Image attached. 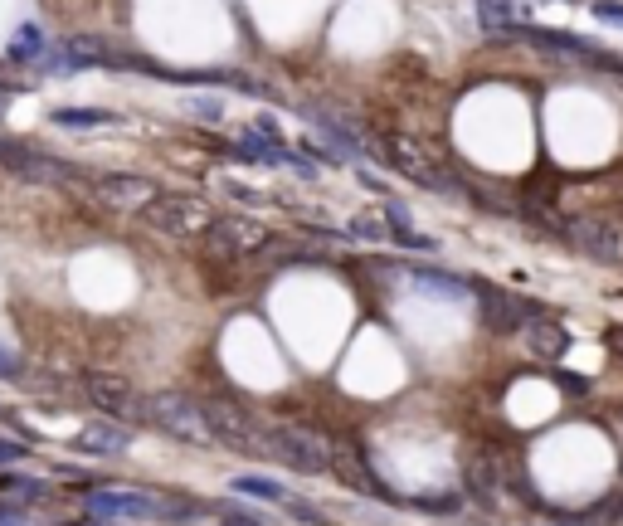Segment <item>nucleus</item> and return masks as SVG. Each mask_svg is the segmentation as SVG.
Segmentation results:
<instances>
[{"mask_svg": "<svg viewBox=\"0 0 623 526\" xmlns=\"http://www.w3.org/2000/svg\"><path fill=\"white\" fill-rule=\"evenodd\" d=\"M200 410H205V424H210L215 444L239 453H263V424L249 410H239V405H200Z\"/></svg>", "mask_w": 623, "mask_h": 526, "instance_id": "423d86ee", "label": "nucleus"}, {"mask_svg": "<svg viewBox=\"0 0 623 526\" xmlns=\"http://www.w3.org/2000/svg\"><path fill=\"white\" fill-rule=\"evenodd\" d=\"M263 453L293 473H331V449L312 434V429H297V424H263Z\"/></svg>", "mask_w": 623, "mask_h": 526, "instance_id": "f03ea898", "label": "nucleus"}, {"mask_svg": "<svg viewBox=\"0 0 623 526\" xmlns=\"http://www.w3.org/2000/svg\"><path fill=\"white\" fill-rule=\"evenodd\" d=\"M234 492H244V497H258V502H273V507H288L297 492H288L283 483H273V478H258V473H239L234 478Z\"/></svg>", "mask_w": 623, "mask_h": 526, "instance_id": "f8f14e48", "label": "nucleus"}, {"mask_svg": "<svg viewBox=\"0 0 623 526\" xmlns=\"http://www.w3.org/2000/svg\"><path fill=\"white\" fill-rule=\"evenodd\" d=\"M44 483H39V478H5V483H0V497H5V502H20V507H25V502H39V497H44Z\"/></svg>", "mask_w": 623, "mask_h": 526, "instance_id": "4468645a", "label": "nucleus"}, {"mask_svg": "<svg viewBox=\"0 0 623 526\" xmlns=\"http://www.w3.org/2000/svg\"><path fill=\"white\" fill-rule=\"evenodd\" d=\"M565 239L570 244H580L589 259H604V263H619L623 259V234L614 225H604V220H565Z\"/></svg>", "mask_w": 623, "mask_h": 526, "instance_id": "1a4fd4ad", "label": "nucleus"}, {"mask_svg": "<svg viewBox=\"0 0 623 526\" xmlns=\"http://www.w3.org/2000/svg\"><path fill=\"white\" fill-rule=\"evenodd\" d=\"M142 419H147L151 429H161L166 439H181V444H195V449H210L215 439H210V424H205V410L195 405V400H185V395H147L142 400Z\"/></svg>", "mask_w": 623, "mask_h": 526, "instance_id": "7ed1b4c3", "label": "nucleus"}, {"mask_svg": "<svg viewBox=\"0 0 623 526\" xmlns=\"http://www.w3.org/2000/svg\"><path fill=\"white\" fill-rule=\"evenodd\" d=\"M69 526H108V522H93V517H88V522H69Z\"/></svg>", "mask_w": 623, "mask_h": 526, "instance_id": "5701e85b", "label": "nucleus"}, {"mask_svg": "<svg viewBox=\"0 0 623 526\" xmlns=\"http://www.w3.org/2000/svg\"><path fill=\"white\" fill-rule=\"evenodd\" d=\"M0 526H30V522H25V512H0Z\"/></svg>", "mask_w": 623, "mask_h": 526, "instance_id": "6ab92c4d", "label": "nucleus"}, {"mask_svg": "<svg viewBox=\"0 0 623 526\" xmlns=\"http://www.w3.org/2000/svg\"><path fill=\"white\" fill-rule=\"evenodd\" d=\"M205 239L224 259H244V254H258L268 244V225H258L249 215H215V225L205 229Z\"/></svg>", "mask_w": 623, "mask_h": 526, "instance_id": "0eeeda50", "label": "nucleus"}, {"mask_svg": "<svg viewBox=\"0 0 623 526\" xmlns=\"http://www.w3.org/2000/svg\"><path fill=\"white\" fill-rule=\"evenodd\" d=\"M224 526H263V522H258V517H244V512H239V517H229Z\"/></svg>", "mask_w": 623, "mask_h": 526, "instance_id": "aec40b11", "label": "nucleus"}, {"mask_svg": "<svg viewBox=\"0 0 623 526\" xmlns=\"http://www.w3.org/2000/svg\"><path fill=\"white\" fill-rule=\"evenodd\" d=\"M531 346H536V351H550V356H560V351H565V337H560V332H531Z\"/></svg>", "mask_w": 623, "mask_h": 526, "instance_id": "dca6fc26", "label": "nucleus"}, {"mask_svg": "<svg viewBox=\"0 0 623 526\" xmlns=\"http://www.w3.org/2000/svg\"><path fill=\"white\" fill-rule=\"evenodd\" d=\"M200 507L166 497V492H147V488H98L88 492V517L93 522H161V526H181L190 522Z\"/></svg>", "mask_w": 623, "mask_h": 526, "instance_id": "f257e3e1", "label": "nucleus"}, {"mask_svg": "<svg viewBox=\"0 0 623 526\" xmlns=\"http://www.w3.org/2000/svg\"><path fill=\"white\" fill-rule=\"evenodd\" d=\"M10 376H20V356L10 346H0V380H10Z\"/></svg>", "mask_w": 623, "mask_h": 526, "instance_id": "a211bd4d", "label": "nucleus"}, {"mask_svg": "<svg viewBox=\"0 0 623 526\" xmlns=\"http://www.w3.org/2000/svg\"><path fill=\"white\" fill-rule=\"evenodd\" d=\"M142 215L166 239H195V234H205V229L215 225V210L200 195H156Z\"/></svg>", "mask_w": 623, "mask_h": 526, "instance_id": "20e7f679", "label": "nucleus"}, {"mask_svg": "<svg viewBox=\"0 0 623 526\" xmlns=\"http://www.w3.org/2000/svg\"><path fill=\"white\" fill-rule=\"evenodd\" d=\"M15 151H20V147H10V142H0V161H10Z\"/></svg>", "mask_w": 623, "mask_h": 526, "instance_id": "412c9836", "label": "nucleus"}, {"mask_svg": "<svg viewBox=\"0 0 623 526\" xmlns=\"http://www.w3.org/2000/svg\"><path fill=\"white\" fill-rule=\"evenodd\" d=\"M5 108H10V88L0 83V113H5Z\"/></svg>", "mask_w": 623, "mask_h": 526, "instance_id": "4be33fe9", "label": "nucleus"}, {"mask_svg": "<svg viewBox=\"0 0 623 526\" xmlns=\"http://www.w3.org/2000/svg\"><path fill=\"white\" fill-rule=\"evenodd\" d=\"M385 156L400 166L404 176H414L419 186H443V176L434 171V161H429V151L419 147L414 137H404V132H390L385 137Z\"/></svg>", "mask_w": 623, "mask_h": 526, "instance_id": "9d476101", "label": "nucleus"}, {"mask_svg": "<svg viewBox=\"0 0 623 526\" xmlns=\"http://www.w3.org/2000/svg\"><path fill=\"white\" fill-rule=\"evenodd\" d=\"M30 453V444H15V439H0V463H20Z\"/></svg>", "mask_w": 623, "mask_h": 526, "instance_id": "f3484780", "label": "nucleus"}, {"mask_svg": "<svg viewBox=\"0 0 623 526\" xmlns=\"http://www.w3.org/2000/svg\"><path fill=\"white\" fill-rule=\"evenodd\" d=\"M156 195H161L156 181H147V176H132V171H112V176H98V181H93V200H98V205H108V210H122V215L147 210Z\"/></svg>", "mask_w": 623, "mask_h": 526, "instance_id": "6e6552de", "label": "nucleus"}, {"mask_svg": "<svg viewBox=\"0 0 623 526\" xmlns=\"http://www.w3.org/2000/svg\"><path fill=\"white\" fill-rule=\"evenodd\" d=\"M44 54H49V44L39 35V25H20L15 39H10V59L15 64H44Z\"/></svg>", "mask_w": 623, "mask_h": 526, "instance_id": "ddd939ff", "label": "nucleus"}, {"mask_svg": "<svg viewBox=\"0 0 623 526\" xmlns=\"http://www.w3.org/2000/svg\"><path fill=\"white\" fill-rule=\"evenodd\" d=\"M78 390L108 414L112 424H117V419H142V395H137V385L127 376H117V371H88V376L78 380Z\"/></svg>", "mask_w": 623, "mask_h": 526, "instance_id": "39448f33", "label": "nucleus"}, {"mask_svg": "<svg viewBox=\"0 0 623 526\" xmlns=\"http://www.w3.org/2000/svg\"><path fill=\"white\" fill-rule=\"evenodd\" d=\"M132 444V434L122 429V424H112V419H98V424H83L74 434V449L78 453H93V458H122Z\"/></svg>", "mask_w": 623, "mask_h": 526, "instance_id": "9b49d317", "label": "nucleus"}, {"mask_svg": "<svg viewBox=\"0 0 623 526\" xmlns=\"http://www.w3.org/2000/svg\"><path fill=\"white\" fill-rule=\"evenodd\" d=\"M59 127H103L112 122V113H93V108H64V113H54Z\"/></svg>", "mask_w": 623, "mask_h": 526, "instance_id": "2eb2a0df", "label": "nucleus"}]
</instances>
